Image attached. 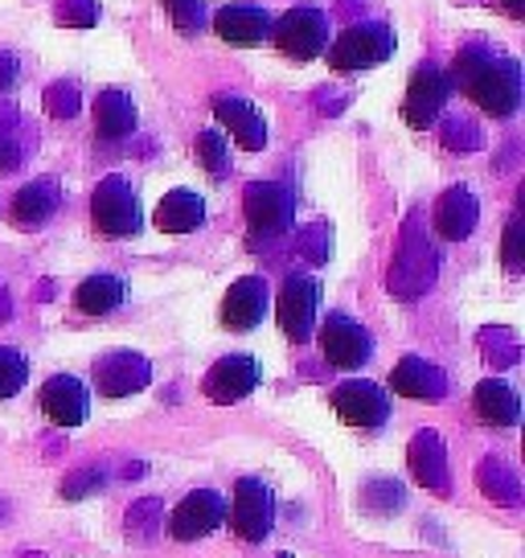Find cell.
Returning a JSON list of instances; mask_svg holds the SVG:
<instances>
[{
    "label": "cell",
    "instance_id": "1",
    "mask_svg": "<svg viewBox=\"0 0 525 558\" xmlns=\"http://www.w3.org/2000/svg\"><path fill=\"white\" fill-rule=\"evenodd\" d=\"M448 83L464 90L492 120H509L522 107V66L513 58L489 53L480 46H468L464 53H455V74Z\"/></svg>",
    "mask_w": 525,
    "mask_h": 558
},
{
    "label": "cell",
    "instance_id": "2",
    "mask_svg": "<svg viewBox=\"0 0 525 558\" xmlns=\"http://www.w3.org/2000/svg\"><path fill=\"white\" fill-rule=\"evenodd\" d=\"M390 53H394L390 25H382V21H362V25H350L341 37H333L325 58H329V70H337V74H357V70L382 66Z\"/></svg>",
    "mask_w": 525,
    "mask_h": 558
},
{
    "label": "cell",
    "instance_id": "3",
    "mask_svg": "<svg viewBox=\"0 0 525 558\" xmlns=\"http://www.w3.org/2000/svg\"><path fill=\"white\" fill-rule=\"evenodd\" d=\"M90 222H95V230L103 239H132V234H141L144 214L136 190L123 177H103L95 197H90Z\"/></svg>",
    "mask_w": 525,
    "mask_h": 558
},
{
    "label": "cell",
    "instance_id": "4",
    "mask_svg": "<svg viewBox=\"0 0 525 558\" xmlns=\"http://www.w3.org/2000/svg\"><path fill=\"white\" fill-rule=\"evenodd\" d=\"M227 522L230 530L243 542H262L271 530H276V493L271 485H262L255 476H246L234 485V497L227 506Z\"/></svg>",
    "mask_w": 525,
    "mask_h": 558
},
{
    "label": "cell",
    "instance_id": "5",
    "mask_svg": "<svg viewBox=\"0 0 525 558\" xmlns=\"http://www.w3.org/2000/svg\"><path fill=\"white\" fill-rule=\"evenodd\" d=\"M276 50L283 58H296V62H313L329 50V17L320 9H308V4H296L288 9L280 21H276Z\"/></svg>",
    "mask_w": 525,
    "mask_h": 558
},
{
    "label": "cell",
    "instance_id": "6",
    "mask_svg": "<svg viewBox=\"0 0 525 558\" xmlns=\"http://www.w3.org/2000/svg\"><path fill=\"white\" fill-rule=\"evenodd\" d=\"M316 341H320V353L325 362L337 369H362L374 357V337H369L366 325H357L353 316L345 313H329L316 329Z\"/></svg>",
    "mask_w": 525,
    "mask_h": 558
},
{
    "label": "cell",
    "instance_id": "7",
    "mask_svg": "<svg viewBox=\"0 0 525 558\" xmlns=\"http://www.w3.org/2000/svg\"><path fill=\"white\" fill-rule=\"evenodd\" d=\"M243 214L251 234H262V239H276L292 227L296 218V197L288 185L280 181H251L243 193Z\"/></svg>",
    "mask_w": 525,
    "mask_h": 558
},
{
    "label": "cell",
    "instance_id": "8",
    "mask_svg": "<svg viewBox=\"0 0 525 558\" xmlns=\"http://www.w3.org/2000/svg\"><path fill=\"white\" fill-rule=\"evenodd\" d=\"M316 313H320V279L313 276H288L276 300V320L288 341L304 345L316 332Z\"/></svg>",
    "mask_w": 525,
    "mask_h": 558
},
{
    "label": "cell",
    "instance_id": "9",
    "mask_svg": "<svg viewBox=\"0 0 525 558\" xmlns=\"http://www.w3.org/2000/svg\"><path fill=\"white\" fill-rule=\"evenodd\" d=\"M448 95H452V83H448V74L436 66V62H423L415 66L411 74V83H406V95H403V120L423 132V128H431L439 120V111L448 104Z\"/></svg>",
    "mask_w": 525,
    "mask_h": 558
},
{
    "label": "cell",
    "instance_id": "10",
    "mask_svg": "<svg viewBox=\"0 0 525 558\" xmlns=\"http://www.w3.org/2000/svg\"><path fill=\"white\" fill-rule=\"evenodd\" d=\"M333 411L345 427L378 432L386 418H390V399H386V390L378 383L353 378V383H341L333 390Z\"/></svg>",
    "mask_w": 525,
    "mask_h": 558
},
{
    "label": "cell",
    "instance_id": "11",
    "mask_svg": "<svg viewBox=\"0 0 525 558\" xmlns=\"http://www.w3.org/2000/svg\"><path fill=\"white\" fill-rule=\"evenodd\" d=\"M262 383V366L251 357V353H230V357H218L206 374V399L218 402V407H230V402H243L255 386Z\"/></svg>",
    "mask_w": 525,
    "mask_h": 558
},
{
    "label": "cell",
    "instance_id": "12",
    "mask_svg": "<svg viewBox=\"0 0 525 558\" xmlns=\"http://www.w3.org/2000/svg\"><path fill=\"white\" fill-rule=\"evenodd\" d=\"M222 522H227V501L213 488H197V493H190L169 513V534L176 542H197V538H210Z\"/></svg>",
    "mask_w": 525,
    "mask_h": 558
},
{
    "label": "cell",
    "instance_id": "13",
    "mask_svg": "<svg viewBox=\"0 0 525 558\" xmlns=\"http://www.w3.org/2000/svg\"><path fill=\"white\" fill-rule=\"evenodd\" d=\"M271 308V292L267 279L243 276L230 283V292L222 296V325L230 332H251L255 325H262V316Z\"/></svg>",
    "mask_w": 525,
    "mask_h": 558
},
{
    "label": "cell",
    "instance_id": "14",
    "mask_svg": "<svg viewBox=\"0 0 525 558\" xmlns=\"http://www.w3.org/2000/svg\"><path fill=\"white\" fill-rule=\"evenodd\" d=\"M41 411L53 427H83L90 415V395L87 386L74 374H53L50 383L41 386Z\"/></svg>",
    "mask_w": 525,
    "mask_h": 558
},
{
    "label": "cell",
    "instance_id": "15",
    "mask_svg": "<svg viewBox=\"0 0 525 558\" xmlns=\"http://www.w3.org/2000/svg\"><path fill=\"white\" fill-rule=\"evenodd\" d=\"M213 120L227 128L243 153H262V148H267V123H262L259 107L251 104V99L218 95V99H213Z\"/></svg>",
    "mask_w": 525,
    "mask_h": 558
},
{
    "label": "cell",
    "instance_id": "16",
    "mask_svg": "<svg viewBox=\"0 0 525 558\" xmlns=\"http://www.w3.org/2000/svg\"><path fill=\"white\" fill-rule=\"evenodd\" d=\"M213 34L222 37L227 46L251 50V46H259L262 37H271V13L262 4H222L213 13Z\"/></svg>",
    "mask_w": 525,
    "mask_h": 558
},
{
    "label": "cell",
    "instance_id": "17",
    "mask_svg": "<svg viewBox=\"0 0 525 558\" xmlns=\"http://www.w3.org/2000/svg\"><path fill=\"white\" fill-rule=\"evenodd\" d=\"M148 378H152L148 362H144L141 353H127V349H115V353H107L103 362H95V383H99L107 399L136 395V390L148 386Z\"/></svg>",
    "mask_w": 525,
    "mask_h": 558
},
{
    "label": "cell",
    "instance_id": "18",
    "mask_svg": "<svg viewBox=\"0 0 525 558\" xmlns=\"http://www.w3.org/2000/svg\"><path fill=\"white\" fill-rule=\"evenodd\" d=\"M390 390L415 402H443L448 378H443V369H436L431 362H423V357L411 353V357H403L399 366L390 369Z\"/></svg>",
    "mask_w": 525,
    "mask_h": 558
},
{
    "label": "cell",
    "instance_id": "19",
    "mask_svg": "<svg viewBox=\"0 0 525 558\" xmlns=\"http://www.w3.org/2000/svg\"><path fill=\"white\" fill-rule=\"evenodd\" d=\"M58 206H62L58 181L41 177V181H29L25 190H17L13 206H9V218H13V227H21V230H37L58 214Z\"/></svg>",
    "mask_w": 525,
    "mask_h": 558
},
{
    "label": "cell",
    "instance_id": "20",
    "mask_svg": "<svg viewBox=\"0 0 525 558\" xmlns=\"http://www.w3.org/2000/svg\"><path fill=\"white\" fill-rule=\"evenodd\" d=\"M160 234H193V230L206 222V197L193 190H173L157 202L152 214Z\"/></svg>",
    "mask_w": 525,
    "mask_h": 558
},
{
    "label": "cell",
    "instance_id": "21",
    "mask_svg": "<svg viewBox=\"0 0 525 558\" xmlns=\"http://www.w3.org/2000/svg\"><path fill=\"white\" fill-rule=\"evenodd\" d=\"M473 411L485 427H513V423L522 418V399H517V390L509 383H501V378H485L473 395Z\"/></svg>",
    "mask_w": 525,
    "mask_h": 558
},
{
    "label": "cell",
    "instance_id": "22",
    "mask_svg": "<svg viewBox=\"0 0 525 558\" xmlns=\"http://www.w3.org/2000/svg\"><path fill=\"white\" fill-rule=\"evenodd\" d=\"M476 218H480L476 197L464 190V185L448 190L443 193V202L436 206V230L443 234V239H452V243H460V239H468V234H473Z\"/></svg>",
    "mask_w": 525,
    "mask_h": 558
},
{
    "label": "cell",
    "instance_id": "23",
    "mask_svg": "<svg viewBox=\"0 0 525 558\" xmlns=\"http://www.w3.org/2000/svg\"><path fill=\"white\" fill-rule=\"evenodd\" d=\"M123 296H127L123 279L99 271V276H87L74 288V308L83 316H111L123 304Z\"/></svg>",
    "mask_w": 525,
    "mask_h": 558
},
{
    "label": "cell",
    "instance_id": "24",
    "mask_svg": "<svg viewBox=\"0 0 525 558\" xmlns=\"http://www.w3.org/2000/svg\"><path fill=\"white\" fill-rule=\"evenodd\" d=\"M95 132L103 140H123L136 132V104L123 90H99L95 99Z\"/></svg>",
    "mask_w": 525,
    "mask_h": 558
},
{
    "label": "cell",
    "instance_id": "25",
    "mask_svg": "<svg viewBox=\"0 0 525 558\" xmlns=\"http://www.w3.org/2000/svg\"><path fill=\"white\" fill-rule=\"evenodd\" d=\"M411 472L419 476L423 485L431 488H448V469H443V444H439L436 432H419L411 439Z\"/></svg>",
    "mask_w": 525,
    "mask_h": 558
},
{
    "label": "cell",
    "instance_id": "26",
    "mask_svg": "<svg viewBox=\"0 0 525 558\" xmlns=\"http://www.w3.org/2000/svg\"><path fill=\"white\" fill-rule=\"evenodd\" d=\"M29 383V357L13 345H0V402L17 399Z\"/></svg>",
    "mask_w": 525,
    "mask_h": 558
},
{
    "label": "cell",
    "instance_id": "27",
    "mask_svg": "<svg viewBox=\"0 0 525 558\" xmlns=\"http://www.w3.org/2000/svg\"><path fill=\"white\" fill-rule=\"evenodd\" d=\"M193 153H197V165L206 169L210 177H227L230 173V144L222 132H202L197 144H193Z\"/></svg>",
    "mask_w": 525,
    "mask_h": 558
},
{
    "label": "cell",
    "instance_id": "28",
    "mask_svg": "<svg viewBox=\"0 0 525 558\" xmlns=\"http://www.w3.org/2000/svg\"><path fill=\"white\" fill-rule=\"evenodd\" d=\"M181 34H197L206 25V0H160Z\"/></svg>",
    "mask_w": 525,
    "mask_h": 558
},
{
    "label": "cell",
    "instance_id": "29",
    "mask_svg": "<svg viewBox=\"0 0 525 558\" xmlns=\"http://www.w3.org/2000/svg\"><path fill=\"white\" fill-rule=\"evenodd\" d=\"M501 259H505L509 271H522V222H517V218L505 227V246H501Z\"/></svg>",
    "mask_w": 525,
    "mask_h": 558
},
{
    "label": "cell",
    "instance_id": "30",
    "mask_svg": "<svg viewBox=\"0 0 525 558\" xmlns=\"http://www.w3.org/2000/svg\"><path fill=\"white\" fill-rule=\"evenodd\" d=\"M95 481L103 485V472H83V476H71V481L62 485V497H83V493L95 488Z\"/></svg>",
    "mask_w": 525,
    "mask_h": 558
},
{
    "label": "cell",
    "instance_id": "31",
    "mask_svg": "<svg viewBox=\"0 0 525 558\" xmlns=\"http://www.w3.org/2000/svg\"><path fill=\"white\" fill-rule=\"evenodd\" d=\"M505 13L513 21H522L525 17V0H505Z\"/></svg>",
    "mask_w": 525,
    "mask_h": 558
},
{
    "label": "cell",
    "instance_id": "32",
    "mask_svg": "<svg viewBox=\"0 0 525 558\" xmlns=\"http://www.w3.org/2000/svg\"><path fill=\"white\" fill-rule=\"evenodd\" d=\"M280 558H292V555H280Z\"/></svg>",
    "mask_w": 525,
    "mask_h": 558
}]
</instances>
